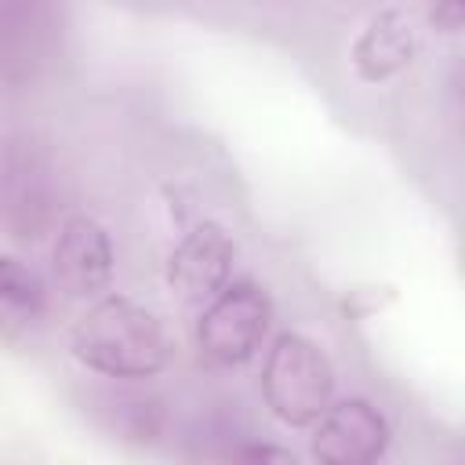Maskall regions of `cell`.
I'll return each mask as SVG.
<instances>
[{
  "label": "cell",
  "instance_id": "cell-1",
  "mask_svg": "<svg viewBox=\"0 0 465 465\" xmlns=\"http://www.w3.org/2000/svg\"><path fill=\"white\" fill-rule=\"evenodd\" d=\"M73 356L102 378H153L171 360V338L156 312L124 294H109L76 320Z\"/></svg>",
  "mask_w": 465,
  "mask_h": 465
},
{
  "label": "cell",
  "instance_id": "cell-2",
  "mask_svg": "<svg viewBox=\"0 0 465 465\" xmlns=\"http://www.w3.org/2000/svg\"><path fill=\"white\" fill-rule=\"evenodd\" d=\"M334 363L312 338L298 331H283L272 338L262 363V392L269 411L283 425L305 429L320 421V414L334 400Z\"/></svg>",
  "mask_w": 465,
  "mask_h": 465
},
{
  "label": "cell",
  "instance_id": "cell-3",
  "mask_svg": "<svg viewBox=\"0 0 465 465\" xmlns=\"http://www.w3.org/2000/svg\"><path fill=\"white\" fill-rule=\"evenodd\" d=\"M58 214V178L44 145L25 134L0 138V232L40 240Z\"/></svg>",
  "mask_w": 465,
  "mask_h": 465
},
{
  "label": "cell",
  "instance_id": "cell-4",
  "mask_svg": "<svg viewBox=\"0 0 465 465\" xmlns=\"http://www.w3.org/2000/svg\"><path fill=\"white\" fill-rule=\"evenodd\" d=\"M269 320H272V302L258 283L251 280L225 283L200 312L196 345L211 363L240 367L262 349Z\"/></svg>",
  "mask_w": 465,
  "mask_h": 465
},
{
  "label": "cell",
  "instance_id": "cell-5",
  "mask_svg": "<svg viewBox=\"0 0 465 465\" xmlns=\"http://www.w3.org/2000/svg\"><path fill=\"white\" fill-rule=\"evenodd\" d=\"M389 418L363 396L331 403L320 414L312 454L320 465H378L389 450Z\"/></svg>",
  "mask_w": 465,
  "mask_h": 465
},
{
  "label": "cell",
  "instance_id": "cell-6",
  "mask_svg": "<svg viewBox=\"0 0 465 465\" xmlns=\"http://www.w3.org/2000/svg\"><path fill=\"white\" fill-rule=\"evenodd\" d=\"M113 265H116L113 240L98 218L73 214L62 222L58 236H54V251H51V269L65 294L91 298V294L105 291L113 280Z\"/></svg>",
  "mask_w": 465,
  "mask_h": 465
},
{
  "label": "cell",
  "instance_id": "cell-7",
  "mask_svg": "<svg viewBox=\"0 0 465 465\" xmlns=\"http://www.w3.org/2000/svg\"><path fill=\"white\" fill-rule=\"evenodd\" d=\"M236 240L218 222L193 225L167 254V283L185 302H211L232 276Z\"/></svg>",
  "mask_w": 465,
  "mask_h": 465
},
{
  "label": "cell",
  "instance_id": "cell-8",
  "mask_svg": "<svg viewBox=\"0 0 465 465\" xmlns=\"http://www.w3.org/2000/svg\"><path fill=\"white\" fill-rule=\"evenodd\" d=\"M418 54V29L400 7L378 11L352 40V69L363 84H381L403 73Z\"/></svg>",
  "mask_w": 465,
  "mask_h": 465
},
{
  "label": "cell",
  "instance_id": "cell-9",
  "mask_svg": "<svg viewBox=\"0 0 465 465\" xmlns=\"http://www.w3.org/2000/svg\"><path fill=\"white\" fill-rule=\"evenodd\" d=\"M116 385H102L91 389L87 407L98 418V425L105 432H113L116 440L127 443H153L163 432V400L153 396L149 389H131L120 385V378H113Z\"/></svg>",
  "mask_w": 465,
  "mask_h": 465
},
{
  "label": "cell",
  "instance_id": "cell-10",
  "mask_svg": "<svg viewBox=\"0 0 465 465\" xmlns=\"http://www.w3.org/2000/svg\"><path fill=\"white\" fill-rule=\"evenodd\" d=\"M47 316V291L33 265L15 254H0V341L22 345L36 338Z\"/></svg>",
  "mask_w": 465,
  "mask_h": 465
},
{
  "label": "cell",
  "instance_id": "cell-11",
  "mask_svg": "<svg viewBox=\"0 0 465 465\" xmlns=\"http://www.w3.org/2000/svg\"><path fill=\"white\" fill-rule=\"evenodd\" d=\"M54 11L40 4H15L0 7V69L7 76L33 73L36 62H44L51 47Z\"/></svg>",
  "mask_w": 465,
  "mask_h": 465
},
{
  "label": "cell",
  "instance_id": "cell-12",
  "mask_svg": "<svg viewBox=\"0 0 465 465\" xmlns=\"http://www.w3.org/2000/svg\"><path fill=\"white\" fill-rule=\"evenodd\" d=\"M225 465H298V458L280 443H243L229 454Z\"/></svg>",
  "mask_w": 465,
  "mask_h": 465
},
{
  "label": "cell",
  "instance_id": "cell-13",
  "mask_svg": "<svg viewBox=\"0 0 465 465\" xmlns=\"http://www.w3.org/2000/svg\"><path fill=\"white\" fill-rule=\"evenodd\" d=\"M429 18H432V25L443 29V33L461 29V7H458V4H440V7L429 11Z\"/></svg>",
  "mask_w": 465,
  "mask_h": 465
}]
</instances>
